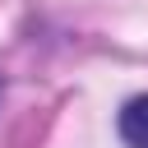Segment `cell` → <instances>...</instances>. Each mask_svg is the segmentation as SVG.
Masks as SVG:
<instances>
[{
  "label": "cell",
  "instance_id": "6da1fadb",
  "mask_svg": "<svg viewBox=\"0 0 148 148\" xmlns=\"http://www.w3.org/2000/svg\"><path fill=\"white\" fill-rule=\"evenodd\" d=\"M120 139L130 148H148V92L134 97V102H125V111H120Z\"/></svg>",
  "mask_w": 148,
  "mask_h": 148
}]
</instances>
